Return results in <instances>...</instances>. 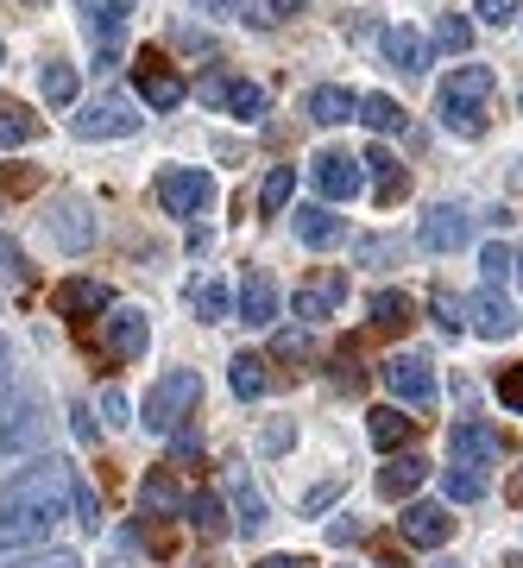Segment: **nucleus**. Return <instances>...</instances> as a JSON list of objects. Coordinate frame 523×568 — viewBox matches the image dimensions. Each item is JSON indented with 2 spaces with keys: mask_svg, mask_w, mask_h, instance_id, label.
Returning a JSON list of instances; mask_svg holds the SVG:
<instances>
[{
  "mask_svg": "<svg viewBox=\"0 0 523 568\" xmlns=\"http://www.w3.org/2000/svg\"><path fill=\"white\" fill-rule=\"evenodd\" d=\"M278 354L284 361H297V354H309V342H302V335H278Z\"/></svg>",
  "mask_w": 523,
  "mask_h": 568,
  "instance_id": "3c124183",
  "label": "nucleus"
},
{
  "mask_svg": "<svg viewBox=\"0 0 523 568\" xmlns=\"http://www.w3.org/2000/svg\"><path fill=\"white\" fill-rule=\"evenodd\" d=\"M341 304H347V272H335V265H322L316 278L297 284V316L302 323H322V316H335Z\"/></svg>",
  "mask_w": 523,
  "mask_h": 568,
  "instance_id": "ddd939ff",
  "label": "nucleus"
},
{
  "mask_svg": "<svg viewBox=\"0 0 523 568\" xmlns=\"http://www.w3.org/2000/svg\"><path fill=\"white\" fill-rule=\"evenodd\" d=\"M76 13H82V32L95 39L101 63H114V44L133 26V0H76Z\"/></svg>",
  "mask_w": 523,
  "mask_h": 568,
  "instance_id": "0eeeda50",
  "label": "nucleus"
},
{
  "mask_svg": "<svg viewBox=\"0 0 523 568\" xmlns=\"http://www.w3.org/2000/svg\"><path fill=\"white\" fill-rule=\"evenodd\" d=\"M51 310L70 316V323H89V316H101V310H114V291H107L101 278H63L58 291H51Z\"/></svg>",
  "mask_w": 523,
  "mask_h": 568,
  "instance_id": "4468645a",
  "label": "nucleus"
},
{
  "mask_svg": "<svg viewBox=\"0 0 523 568\" xmlns=\"http://www.w3.org/2000/svg\"><path fill=\"white\" fill-rule=\"evenodd\" d=\"M183 304L196 310L202 323H227V316H234V297H227V284H222V278H208V272L183 284Z\"/></svg>",
  "mask_w": 523,
  "mask_h": 568,
  "instance_id": "412c9836",
  "label": "nucleus"
},
{
  "mask_svg": "<svg viewBox=\"0 0 523 568\" xmlns=\"http://www.w3.org/2000/svg\"><path fill=\"white\" fill-rule=\"evenodd\" d=\"M480 265H485V278L499 284L504 272H511V265H517V253H511V246H504V241H492V246H485V253H480Z\"/></svg>",
  "mask_w": 523,
  "mask_h": 568,
  "instance_id": "c03bdc74",
  "label": "nucleus"
},
{
  "mask_svg": "<svg viewBox=\"0 0 523 568\" xmlns=\"http://www.w3.org/2000/svg\"><path fill=\"white\" fill-rule=\"evenodd\" d=\"M448 455H454V462H466V467H492L504 455L499 424H473V417H466V424H454V429H448Z\"/></svg>",
  "mask_w": 523,
  "mask_h": 568,
  "instance_id": "dca6fc26",
  "label": "nucleus"
},
{
  "mask_svg": "<svg viewBox=\"0 0 523 568\" xmlns=\"http://www.w3.org/2000/svg\"><path fill=\"white\" fill-rule=\"evenodd\" d=\"M448 568H454V562H448Z\"/></svg>",
  "mask_w": 523,
  "mask_h": 568,
  "instance_id": "bf43d9fd",
  "label": "nucleus"
},
{
  "mask_svg": "<svg viewBox=\"0 0 523 568\" xmlns=\"http://www.w3.org/2000/svg\"><path fill=\"white\" fill-rule=\"evenodd\" d=\"M133 82H140V95H145V108H158V114H171V108H183V95H189V82L171 70L164 58H152L145 51L140 63H133Z\"/></svg>",
  "mask_w": 523,
  "mask_h": 568,
  "instance_id": "9d476101",
  "label": "nucleus"
},
{
  "mask_svg": "<svg viewBox=\"0 0 523 568\" xmlns=\"http://www.w3.org/2000/svg\"><path fill=\"white\" fill-rule=\"evenodd\" d=\"M32 133H39V121H32V114H25L20 102H0V152H13V145H25Z\"/></svg>",
  "mask_w": 523,
  "mask_h": 568,
  "instance_id": "473e14b6",
  "label": "nucleus"
},
{
  "mask_svg": "<svg viewBox=\"0 0 523 568\" xmlns=\"http://www.w3.org/2000/svg\"><path fill=\"white\" fill-rule=\"evenodd\" d=\"M0 361H7V342H0Z\"/></svg>",
  "mask_w": 523,
  "mask_h": 568,
  "instance_id": "13d9d810",
  "label": "nucleus"
},
{
  "mask_svg": "<svg viewBox=\"0 0 523 568\" xmlns=\"http://www.w3.org/2000/svg\"><path fill=\"white\" fill-rule=\"evenodd\" d=\"M302 0H271V13H297Z\"/></svg>",
  "mask_w": 523,
  "mask_h": 568,
  "instance_id": "5fc2aeb1",
  "label": "nucleus"
},
{
  "mask_svg": "<svg viewBox=\"0 0 523 568\" xmlns=\"http://www.w3.org/2000/svg\"><path fill=\"white\" fill-rule=\"evenodd\" d=\"M309 183L322 190L328 203H353L366 183V159H353V152H316L309 159Z\"/></svg>",
  "mask_w": 523,
  "mask_h": 568,
  "instance_id": "423d86ee",
  "label": "nucleus"
},
{
  "mask_svg": "<svg viewBox=\"0 0 523 568\" xmlns=\"http://www.w3.org/2000/svg\"><path fill=\"white\" fill-rule=\"evenodd\" d=\"M429 310H435V328H442V335H461V328H466L461 297H448V291H435V297H429Z\"/></svg>",
  "mask_w": 523,
  "mask_h": 568,
  "instance_id": "58836bf2",
  "label": "nucleus"
},
{
  "mask_svg": "<svg viewBox=\"0 0 523 568\" xmlns=\"http://www.w3.org/2000/svg\"><path fill=\"white\" fill-rule=\"evenodd\" d=\"M517 278H523V253H517Z\"/></svg>",
  "mask_w": 523,
  "mask_h": 568,
  "instance_id": "4d7b16f0",
  "label": "nucleus"
},
{
  "mask_svg": "<svg viewBox=\"0 0 523 568\" xmlns=\"http://www.w3.org/2000/svg\"><path fill=\"white\" fill-rule=\"evenodd\" d=\"M435 44H442V51H466V44H473V26H466L461 13H442V26H435Z\"/></svg>",
  "mask_w": 523,
  "mask_h": 568,
  "instance_id": "ea45409f",
  "label": "nucleus"
},
{
  "mask_svg": "<svg viewBox=\"0 0 523 568\" xmlns=\"http://www.w3.org/2000/svg\"><path fill=\"white\" fill-rule=\"evenodd\" d=\"M517 13H523V0H480V26H492V32H504Z\"/></svg>",
  "mask_w": 523,
  "mask_h": 568,
  "instance_id": "37998d69",
  "label": "nucleus"
},
{
  "mask_svg": "<svg viewBox=\"0 0 523 568\" xmlns=\"http://www.w3.org/2000/svg\"><path fill=\"white\" fill-rule=\"evenodd\" d=\"M196 405H202V373L171 366V373H158V379H152V392H145V429L177 436V429L196 417Z\"/></svg>",
  "mask_w": 523,
  "mask_h": 568,
  "instance_id": "7ed1b4c3",
  "label": "nucleus"
},
{
  "mask_svg": "<svg viewBox=\"0 0 523 568\" xmlns=\"http://www.w3.org/2000/svg\"><path fill=\"white\" fill-rule=\"evenodd\" d=\"M101 342L114 361H140L145 342H152V323H145V310H107L101 316Z\"/></svg>",
  "mask_w": 523,
  "mask_h": 568,
  "instance_id": "2eb2a0df",
  "label": "nucleus"
},
{
  "mask_svg": "<svg viewBox=\"0 0 523 568\" xmlns=\"http://www.w3.org/2000/svg\"><path fill=\"white\" fill-rule=\"evenodd\" d=\"M466 328L485 335V342H511L517 335V310H511V297H504L499 284H485L480 297L466 304Z\"/></svg>",
  "mask_w": 523,
  "mask_h": 568,
  "instance_id": "9b49d317",
  "label": "nucleus"
},
{
  "mask_svg": "<svg viewBox=\"0 0 523 568\" xmlns=\"http://www.w3.org/2000/svg\"><path fill=\"white\" fill-rule=\"evenodd\" d=\"M353 260L360 265H403V241L398 234H366V241H353Z\"/></svg>",
  "mask_w": 523,
  "mask_h": 568,
  "instance_id": "72a5a7b5",
  "label": "nucleus"
},
{
  "mask_svg": "<svg viewBox=\"0 0 523 568\" xmlns=\"http://www.w3.org/2000/svg\"><path fill=\"white\" fill-rule=\"evenodd\" d=\"M158 203L164 215H202V209L215 203V178L208 171H183V164H171V171H158Z\"/></svg>",
  "mask_w": 523,
  "mask_h": 568,
  "instance_id": "39448f33",
  "label": "nucleus"
},
{
  "mask_svg": "<svg viewBox=\"0 0 523 568\" xmlns=\"http://www.w3.org/2000/svg\"><path fill=\"white\" fill-rule=\"evenodd\" d=\"M39 89H44V102L51 108H70L76 102V70H70V63H39Z\"/></svg>",
  "mask_w": 523,
  "mask_h": 568,
  "instance_id": "c85d7f7f",
  "label": "nucleus"
},
{
  "mask_svg": "<svg viewBox=\"0 0 523 568\" xmlns=\"http://www.w3.org/2000/svg\"><path fill=\"white\" fill-rule=\"evenodd\" d=\"M253 568H309L302 556H265V562H253Z\"/></svg>",
  "mask_w": 523,
  "mask_h": 568,
  "instance_id": "864d4df0",
  "label": "nucleus"
},
{
  "mask_svg": "<svg viewBox=\"0 0 523 568\" xmlns=\"http://www.w3.org/2000/svg\"><path fill=\"white\" fill-rule=\"evenodd\" d=\"M328 537H335V544H353V537H360V525H353V518H335V525H328Z\"/></svg>",
  "mask_w": 523,
  "mask_h": 568,
  "instance_id": "8fccbe9b",
  "label": "nucleus"
},
{
  "mask_svg": "<svg viewBox=\"0 0 523 568\" xmlns=\"http://www.w3.org/2000/svg\"><path fill=\"white\" fill-rule=\"evenodd\" d=\"M423 480H429V462H423V455H391V462L379 467V493H384V499H410Z\"/></svg>",
  "mask_w": 523,
  "mask_h": 568,
  "instance_id": "4be33fe9",
  "label": "nucleus"
},
{
  "mask_svg": "<svg viewBox=\"0 0 523 568\" xmlns=\"http://www.w3.org/2000/svg\"><path fill=\"white\" fill-rule=\"evenodd\" d=\"M492 89H499V77H492L485 63H461V70H448V82L435 89V121H442L448 133H461V140H480Z\"/></svg>",
  "mask_w": 523,
  "mask_h": 568,
  "instance_id": "f03ea898",
  "label": "nucleus"
},
{
  "mask_svg": "<svg viewBox=\"0 0 523 568\" xmlns=\"http://www.w3.org/2000/svg\"><path fill=\"white\" fill-rule=\"evenodd\" d=\"M196 95L202 102H215V108H227V114H240V121H259L265 114V89L259 82H234L227 70H208V77L196 82Z\"/></svg>",
  "mask_w": 523,
  "mask_h": 568,
  "instance_id": "1a4fd4ad",
  "label": "nucleus"
},
{
  "mask_svg": "<svg viewBox=\"0 0 523 568\" xmlns=\"http://www.w3.org/2000/svg\"><path fill=\"white\" fill-rule=\"evenodd\" d=\"M341 234H347V222H341V215H328L322 203H302L297 209V241L302 246H316V253H322V246H335Z\"/></svg>",
  "mask_w": 523,
  "mask_h": 568,
  "instance_id": "393cba45",
  "label": "nucleus"
},
{
  "mask_svg": "<svg viewBox=\"0 0 523 568\" xmlns=\"http://www.w3.org/2000/svg\"><path fill=\"white\" fill-rule=\"evenodd\" d=\"M360 121L372 126V133H403V108L391 102V95H366V102H360Z\"/></svg>",
  "mask_w": 523,
  "mask_h": 568,
  "instance_id": "f704fd0d",
  "label": "nucleus"
},
{
  "mask_svg": "<svg viewBox=\"0 0 523 568\" xmlns=\"http://www.w3.org/2000/svg\"><path fill=\"white\" fill-rule=\"evenodd\" d=\"M290 190H297V171H290V164H278V171L265 178V190H259V209H265V215H278V209L290 203Z\"/></svg>",
  "mask_w": 523,
  "mask_h": 568,
  "instance_id": "4c0bfd02",
  "label": "nucleus"
},
{
  "mask_svg": "<svg viewBox=\"0 0 523 568\" xmlns=\"http://www.w3.org/2000/svg\"><path fill=\"white\" fill-rule=\"evenodd\" d=\"M504 568H523V556H511V562H504Z\"/></svg>",
  "mask_w": 523,
  "mask_h": 568,
  "instance_id": "6e6d98bb",
  "label": "nucleus"
},
{
  "mask_svg": "<svg viewBox=\"0 0 523 568\" xmlns=\"http://www.w3.org/2000/svg\"><path fill=\"white\" fill-rule=\"evenodd\" d=\"M384 392L398 405H435V366L423 354H391L384 361Z\"/></svg>",
  "mask_w": 523,
  "mask_h": 568,
  "instance_id": "6e6552de",
  "label": "nucleus"
},
{
  "mask_svg": "<svg viewBox=\"0 0 523 568\" xmlns=\"http://www.w3.org/2000/svg\"><path fill=\"white\" fill-rule=\"evenodd\" d=\"M366 171L379 178V190H372V196H379V209H391V203L403 196V190H410V178L398 171V159H391L384 145H372V152H366Z\"/></svg>",
  "mask_w": 523,
  "mask_h": 568,
  "instance_id": "bb28decb",
  "label": "nucleus"
},
{
  "mask_svg": "<svg viewBox=\"0 0 523 568\" xmlns=\"http://www.w3.org/2000/svg\"><path fill=\"white\" fill-rule=\"evenodd\" d=\"M384 58L398 63L403 77H423L429 70V39L423 32H410V26H391V32H384Z\"/></svg>",
  "mask_w": 523,
  "mask_h": 568,
  "instance_id": "b1692460",
  "label": "nucleus"
},
{
  "mask_svg": "<svg viewBox=\"0 0 523 568\" xmlns=\"http://www.w3.org/2000/svg\"><path fill=\"white\" fill-rule=\"evenodd\" d=\"M70 417H76V436L89 443V436H95V424H89V405H70Z\"/></svg>",
  "mask_w": 523,
  "mask_h": 568,
  "instance_id": "603ef678",
  "label": "nucleus"
},
{
  "mask_svg": "<svg viewBox=\"0 0 523 568\" xmlns=\"http://www.w3.org/2000/svg\"><path fill=\"white\" fill-rule=\"evenodd\" d=\"M410 323H417V304L403 291H379L372 297V328H410Z\"/></svg>",
  "mask_w": 523,
  "mask_h": 568,
  "instance_id": "c756f323",
  "label": "nucleus"
},
{
  "mask_svg": "<svg viewBox=\"0 0 523 568\" xmlns=\"http://www.w3.org/2000/svg\"><path fill=\"white\" fill-rule=\"evenodd\" d=\"M499 405H504V410H517V417H523V361H517V366H504V373H499Z\"/></svg>",
  "mask_w": 523,
  "mask_h": 568,
  "instance_id": "79ce46f5",
  "label": "nucleus"
},
{
  "mask_svg": "<svg viewBox=\"0 0 523 568\" xmlns=\"http://www.w3.org/2000/svg\"><path fill=\"white\" fill-rule=\"evenodd\" d=\"M76 487V467L70 462H32L25 474H13L7 487H0V549H32L51 537V525L63 518V506H76L70 499Z\"/></svg>",
  "mask_w": 523,
  "mask_h": 568,
  "instance_id": "f257e3e1",
  "label": "nucleus"
},
{
  "mask_svg": "<svg viewBox=\"0 0 523 568\" xmlns=\"http://www.w3.org/2000/svg\"><path fill=\"white\" fill-rule=\"evenodd\" d=\"M403 537L417 549H435V544H448L454 537V518H448V506H435V499H417V506H403Z\"/></svg>",
  "mask_w": 523,
  "mask_h": 568,
  "instance_id": "f3484780",
  "label": "nucleus"
},
{
  "mask_svg": "<svg viewBox=\"0 0 523 568\" xmlns=\"http://www.w3.org/2000/svg\"><path fill=\"white\" fill-rule=\"evenodd\" d=\"M227 386H234V398H259V392L271 386L265 354H234V361H227Z\"/></svg>",
  "mask_w": 523,
  "mask_h": 568,
  "instance_id": "cd10ccee",
  "label": "nucleus"
},
{
  "mask_svg": "<svg viewBox=\"0 0 523 568\" xmlns=\"http://www.w3.org/2000/svg\"><path fill=\"white\" fill-rule=\"evenodd\" d=\"M76 133H82V140H126V133H140L133 95H121V89L95 95V102H89V108L76 114Z\"/></svg>",
  "mask_w": 523,
  "mask_h": 568,
  "instance_id": "20e7f679",
  "label": "nucleus"
},
{
  "mask_svg": "<svg viewBox=\"0 0 523 568\" xmlns=\"http://www.w3.org/2000/svg\"><path fill=\"white\" fill-rule=\"evenodd\" d=\"M171 462H177V467L202 462V443H196V436H177V443H171Z\"/></svg>",
  "mask_w": 523,
  "mask_h": 568,
  "instance_id": "09e8293b",
  "label": "nucleus"
},
{
  "mask_svg": "<svg viewBox=\"0 0 523 568\" xmlns=\"http://www.w3.org/2000/svg\"><path fill=\"white\" fill-rule=\"evenodd\" d=\"M466 234H473V215H466L461 203H435L423 215V227H417V241H423L429 253H461Z\"/></svg>",
  "mask_w": 523,
  "mask_h": 568,
  "instance_id": "f8f14e48",
  "label": "nucleus"
},
{
  "mask_svg": "<svg viewBox=\"0 0 523 568\" xmlns=\"http://www.w3.org/2000/svg\"><path fill=\"white\" fill-rule=\"evenodd\" d=\"M140 511H145V518H183L189 499H183V487L164 474V467H152V474L140 480Z\"/></svg>",
  "mask_w": 523,
  "mask_h": 568,
  "instance_id": "6ab92c4d",
  "label": "nucleus"
},
{
  "mask_svg": "<svg viewBox=\"0 0 523 568\" xmlns=\"http://www.w3.org/2000/svg\"><path fill=\"white\" fill-rule=\"evenodd\" d=\"M442 493L448 499H485V467H466V462H454V467H442Z\"/></svg>",
  "mask_w": 523,
  "mask_h": 568,
  "instance_id": "7c9ffc66",
  "label": "nucleus"
},
{
  "mask_svg": "<svg viewBox=\"0 0 523 568\" xmlns=\"http://www.w3.org/2000/svg\"><path fill=\"white\" fill-rule=\"evenodd\" d=\"M0 278H25V253L13 234H0Z\"/></svg>",
  "mask_w": 523,
  "mask_h": 568,
  "instance_id": "a18cd8bd",
  "label": "nucleus"
},
{
  "mask_svg": "<svg viewBox=\"0 0 523 568\" xmlns=\"http://www.w3.org/2000/svg\"><path fill=\"white\" fill-rule=\"evenodd\" d=\"M44 222H51V234H58V241L70 246V253H82V246L95 241V215H89L82 203H70V196H63V203L51 209V215H44Z\"/></svg>",
  "mask_w": 523,
  "mask_h": 568,
  "instance_id": "5701e85b",
  "label": "nucleus"
},
{
  "mask_svg": "<svg viewBox=\"0 0 523 568\" xmlns=\"http://www.w3.org/2000/svg\"><path fill=\"white\" fill-rule=\"evenodd\" d=\"M32 436H39V410H32V398H13V405L0 410V455L32 448Z\"/></svg>",
  "mask_w": 523,
  "mask_h": 568,
  "instance_id": "a878e982",
  "label": "nucleus"
},
{
  "mask_svg": "<svg viewBox=\"0 0 523 568\" xmlns=\"http://www.w3.org/2000/svg\"><path fill=\"white\" fill-rule=\"evenodd\" d=\"M189 525L202 530V537H227V518H222V499H208V493H196L189 499V511H183Z\"/></svg>",
  "mask_w": 523,
  "mask_h": 568,
  "instance_id": "e433bc0d",
  "label": "nucleus"
},
{
  "mask_svg": "<svg viewBox=\"0 0 523 568\" xmlns=\"http://www.w3.org/2000/svg\"><path fill=\"white\" fill-rule=\"evenodd\" d=\"M234 511H240V530H265V499H259V487H246V474H234Z\"/></svg>",
  "mask_w": 523,
  "mask_h": 568,
  "instance_id": "c9c22d12",
  "label": "nucleus"
},
{
  "mask_svg": "<svg viewBox=\"0 0 523 568\" xmlns=\"http://www.w3.org/2000/svg\"><path fill=\"white\" fill-rule=\"evenodd\" d=\"M101 410H107V424H133V417H126V392H101Z\"/></svg>",
  "mask_w": 523,
  "mask_h": 568,
  "instance_id": "de8ad7c7",
  "label": "nucleus"
},
{
  "mask_svg": "<svg viewBox=\"0 0 523 568\" xmlns=\"http://www.w3.org/2000/svg\"><path fill=\"white\" fill-rule=\"evenodd\" d=\"M70 499H76V518H82V530H95V525H101V493L89 487L82 474H76V487H70Z\"/></svg>",
  "mask_w": 523,
  "mask_h": 568,
  "instance_id": "a19ab883",
  "label": "nucleus"
},
{
  "mask_svg": "<svg viewBox=\"0 0 523 568\" xmlns=\"http://www.w3.org/2000/svg\"><path fill=\"white\" fill-rule=\"evenodd\" d=\"M202 13H215V20H246L253 13V0H196Z\"/></svg>",
  "mask_w": 523,
  "mask_h": 568,
  "instance_id": "49530a36",
  "label": "nucleus"
},
{
  "mask_svg": "<svg viewBox=\"0 0 523 568\" xmlns=\"http://www.w3.org/2000/svg\"><path fill=\"white\" fill-rule=\"evenodd\" d=\"M234 310H240V323L265 328V323H278V284H271V272H246L240 278V297H234Z\"/></svg>",
  "mask_w": 523,
  "mask_h": 568,
  "instance_id": "a211bd4d",
  "label": "nucleus"
},
{
  "mask_svg": "<svg viewBox=\"0 0 523 568\" xmlns=\"http://www.w3.org/2000/svg\"><path fill=\"white\" fill-rule=\"evenodd\" d=\"M410 429H417V417H403L398 405H379V410H372V443H379V448H398Z\"/></svg>",
  "mask_w": 523,
  "mask_h": 568,
  "instance_id": "2f4dec72",
  "label": "nucleus"
},
{
  "mask_svg": "<svg viewBox=\"0 0 523 568\" xmlns=\"http://www.w3.org/2000/svg\"><path fill=\"white\" fill-rule=\"evenodd\" d=\"M360 102L366 95H353V89H341V82H322V89L309 95V121L316 126H347V121H360Z\"/></svg>",
  "mask_w": 523,
  "mask_h": 568,
  "instance_id": "aec40b11",
  "label": "nucleus"
}]
</instances>
